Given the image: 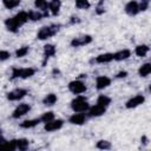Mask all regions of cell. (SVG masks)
<instances>
[{
	"mask_svg": "<svg viewBox=\"0 0 151 151\" xmlns=\"http://www.w3.org/2000/svg\"><path fill=\"white\" fill-rule=\"evenodd\" d=\"M27 21H28V13L25 11H20L15 15L5 19L4 24H5V27L7 28V31H9L12 33H17L19 31V28L21 26H24Z\"/></svg>",
	"mask_w": 151,
	"mask_h": 151,
	"instance_id": "obj_1",
	"label": "cell"
},
{
	"mask_svg": "<svg viewBox=\"0 0 151 151\" xmlns=\"http://www.w3.org/2000/svg\"><path fill=\"white\" fill-rule=\"evenodd\" d=\"M60 29V25L59 24H51L47 26H42L38 33H37V39L38 40H47L52 37H54Z\"/></svg>",
	"mask_w": 151,
	"mask_h": 151,
	"instance_id": "obj_2",
	"label": "cell"
},
{
	"mask_svg": "<svg viewBox=\"0 0 151 151\" xmlns=\"http://www.w3.org/2000/svg\"><path fill=\"white\" fill-rule=\"evenodd\" d=\"M37 70L33 67H12L11 80L14 79H28L35 74Z\"/></svg>",
	"mask_w": 151,
	"mask_h": 151,
	"instance_id": "obj_3",
	"label": "cell"
},
{
	"mask_svg": "<svg viewBox=\"0 0 151 151\" xmlns=\"http://www.w3.org/2000/svg\"><path fill=\"white\" fill-rule=\"evenodd\" d=\"M88 107H90L88 100L81 94H77V97L71 100V109L73 112H85L86 113Z\"/></svg>",
	"mask_w": 151,
	"mask_h": 151,
	"instance_id": "obj_4",
	"label": "cell"
},
{
	"mask_svg": "<svg viewBox=\"0 0 151 151\" xmlns=\"http://www.w3.org/2000/svg\"><path fill=\"white\" fill-rule=\"evenodd\" d=\"M67 88L73 94H83L87 90V87L85 85V81H83L81 79H74V80L70 81L68 85H67Z\"/></svg>",
	"mask_w": 151,
	"mask_h": 151,
	"instance_id": "obj_5",
	"label": "cell"
},
{
	"mask_svg": "<svg viewBox=\"0 0 151 151\" xmlns=\"http://www.w3.org/2000/svg\"><path fill=\"white\" fill-rule=\"evenodd\" d=\"M27 94H28V90L22 88V87H17V88L7 92L6 93V98L9 101H19L22 98H25Z\"/></svg>",
	"mask_w": 151,
	"mask_h": 151,
	"instance_id": "obj_6",
	"label": "cell"
},
{
	"mask_svg": "<svg viewBox=\"0 0 151 151\" xmlns=\"http://www.w3.org/2000/svg\"><path fill=\"white\" fill-rule=\"evenodd\" d=\"M92 40H93L92 35H90V34H84V35H80V37H74V38L70 41V45H71V47L77 48V47H81V46H86V45L91 44Z\"/></svg>",
	"mask_w": 151,
	"mask_h": 151,
	"instance_id": "obj_7",
	"label": "cell"
},
{
	"mask_svg": "<svg viewBox=\"0 0 151 151\" xmlns=\"http://www.w3.org/2000/svg\"><path fill=\"white\" fill-rule=\"evenodd\" d=\"M31 111V105L27 103H21L19 104L12 112V118L13 119H19L24 116H26L28 112Z\"/></svg>",
	"mask_w": 151,
	"mask_h": 151,
	"instance_id": "obj_8",
	"label": "cell"
},
{
	"mask_svg": "<svg viewBox=\"0 0 151 151\" xmlns=\"http://www.w3.org/2000/svg\"><path fill=\"white\" fill-rule=\"evenodd\" d=\"M145 101V97L142 94V93H138L133 97H131L126 103H125V107L127 110H132V109H136L138 106H140L142 104H144Z\"/></svg>",
	"mask_w": 151,
	"mask_h": 151,
	"instance_id": "obj_9",
	"label": "cell"
},
{
	"mask_svg": "<svg viewBox=\"0 0 151 151\" xmlns=\"http://www.w3.org/2000/svg\"><path fill=\"white\" fill-rule=\"evenodd\" d=\"M87 120V116L85 114V112H74L73 114H71L68 117V123L72 125H84Z\"/></svg>",
	"mask_w": 151,
	"mask_h": 151,
	"instance_id": "obj_10",
	"label": "cell"
},
{
	"mask_svg": "<svg viewBox=\"0 0 151 151\" xmlns=\"http://www.w3.org/2000/svg\"><path fill=\"white\" fill-rule=\"evenodd\" d=\"M65 122L63 119H52L51 122H47L44 124V130L46 132H54V131H58L60 130L63 126H64Z\"/></svg>",
	"mask_w": 151,
	"mask_h": 151,
	"instance_id": "obj_11",
	"label": "cell"
},
{
	"mask_svg": "<svg viewBox=\"0 0 151 151\" xmlns=\"http://www.w3.org/2000/svg\"><path fill=\"white\" fill-rule=\"evenodd\" d=\"M124 12L130 17H136L138 13H140L138 1L137 0H130L129 2H126L124 6Z\"/></svg>",
	"mask_w": 151,
	"mask_h": 151,
	"instance_id": "obj_12",
	"label": "cell"
},
{
	"mask_svg": "<svg viewBox=\"0 0 151 151\" xmlns=\"http://www.w3.org/2000/svg\"><path fill=\"white\" fill-rule=\"evenodd\" d=\"M107 107H104L101 105H98V104H94L92 106L88 107V110L86 111L87 113V117H91V118H96V117H100L103 114H105Z\"/></svg>",
	"mask_w": 151,
	"mask_h": 151,
	"instance_id": "obj_13",
	"label": "cell"
},
{
	"mask_svg": "<svg viewBox=\"0 0 151 151\" xmlns=\"http://www.w3.org/2000/svg\"><path fill=\"white\" fill-rule=\"evenodd\" d=\"M112 83V79L107 76H98L96 78V88L98 91H103L107 88Z\"/></svg>",
	"mask_w": 151,
	"mask_h": 151,
	"instance_id": "obj_14",
	"label": "cell"
},
{
	"mask_svg": "<svg viewBox=\"0 0 151 151\" xmlns=\"http://www.w3.org/2000/svg\"><path fill=\"white\" fill-rule=\"evenodd\" d=\"M57 53V47L53 44H46L44 46V51H42V55H44V60H42V66L46 65L47 60L51 57H54Z\"/></svg>",
	"mask_w": 151,
	"mask_h": 151,
	"instance_id": "obj_15",
	"label": "cell"
},
{
	"mask_svg": "<svg viewBox=\"0 0 151 151\" xmlns=\"http://www.w3.org/2000/svg\"><path fill=\"white\" fill-rule=\"evenodd\" d=\"M15 139L7 140L4 137H0V151H15Z\"/></svg>",
	"mask_w": 151,
	"mask_h": 151,
	"instance_id": "obj_16",
	"label": "cell"
},
{
	"mask_svg": "<svg viewBox=\"0 0 151 151\" xmlns=\"http://www.w3.org/2000/svg\"><path fill=\"white\" fill-rule=\"evenodd\" d=\"M131 57V51L129 48H123L113 53V60L114 61H124Z\"/></svg>",
	"mask_w": 151,
	"mask_h": 151,
	"instance_id": "obj_17",
	"label": "cell"
},
{
	"mask_svg": "<svg viewBox=\"0 0 151 151\" xmlns=\"http://www.w3.org/2000/svg\"><path fill=\"white\" fill-rule=\"evenodd\" d=\"M93 61L97 63V64H109V63L113 61V53L106 52V53L98 54V55L93 59Z\"/></svg>",
	"mask_w": 151,
	"mask_h": 151,
	"instance_id": "obj_18",
	"label": "cell"
},
{
	"mask_svg": "<svg viewBox=\"0 0 151 151\" xmlns=\"http://www.w3.org/2000/svg\"><path fill=\"white\" fill-rule=\"evenodd\" d=\"M60 8H61V0H50L48 1V12H51V14L53 17L59 15Z\"/></svg>",
	"mask_w": 151,
	"mask_h": 151,
	"instance_id": "obj_19",
	"label": "cell"
},
{
	"mask_svg": "<svg viewBox=\"0 0 151 151\" xmlns=\"http://www.w3.org/2000/svg\"><path fill=\"white\" fill-rule=\"evenodd\" d=\"M34 7L40 11L44 17H48V1L47 0H34Z\"/></svg>",
	"mask_w": 151,
	"mask_h": 151,
	"instance_id": "obj_20",
	"label": "cell"
},
{
	"mask_svg": "<svg viewBox=\"0 0 151 151\" xmlns=\"http://www.w3.org/2000/svg\"><path fill=\"white\" fill-rule=\"evenodd\" d=\"M41 122H40V118H33V119H26V120H24V122H21L20 124H19V126L21 127V129H26V130H28V129H33V127H35L37 125H39Z\"/></svg>",
	"mask_w": 151,
	"mask_h": 151,
	"instance_id": "obj_21",
	"label": "cell"
},
{
	"mask_svg": "<svg viewBox=\"0 0 151 151\" xmlns=\"http://www.w3.org/2000/svg\"><path fill=\"white\" fill-rule=\"evenodd\" d=\"M150 51V46L146 45V44H142V45H137L134 47V54L139 58H144L146 57V54L149 53Z\"/></svg>",
	"mask_w": 151,
	"mask_h": 151,
	"instance_id": "obj_22",
	"label": "cell"
},
{
	"mask_svg": "<svg viewBox=\"0 0 151 151\" xmlns=\"http://www.w3.org/2000/svg\"><path fill=\"white\" fill-rule=\"evenodd\" d=\"M15 146H17V150L19 151H26L29 147V140L27 138H17Z\"/></svg>",
	"mask_w": 151,
	"mask_h": 151,
	"instance_id": "obj_23",
	"label": "cell"
},
{
	"mask_svg": "<svg viewBox=\"0 0 151 151\" xmlns=\"http://www.w3.org/2000/svg\"><path fill=\"white\" fill-rule=\"evenodd\" d=\"M58 101V97L55 93H48L42 98V104L45 106H53Z\"/></svg>",
	"mask_w": 151,
	"mask_h": 151,
	"instance_id": "obj_24",
	"label": "cell"
},
{
	"mask_svg": "<svg viewBox=\"0 0 151 151\" xmlns=\"http://www.w3.org/2000/svg\"><path fill=\"white\" fill-rule=\"evenodd\" d=\"M151 73V63H144L142 66H139L138 68V76L142 78L147 77Z\"/></svg>",
	"mask_w": 151,
	"mask_h": 151,
	"instance_id": "obj_25",
	"label": "cell"
},
{
	"mask_svg": "<svg viewBox=\"0 0 151 151\" xmlns=\"http://www.w3.org/2000/svg\"><path fill=\"white\" fill-rule=\"evenodd\" d=\"M27 13H28V20H31V21H33V22L40 21L42 18H45L44 14H42L40 11H38V9H31V11H28Z\"/></svg>",
	"mask_w": 151,
	"mask_h": 151,
	"instance_id": "obj_26",
	"label": "cell"
},
{
	"mask_svg": "<svg viewBox=\"0 0 151 151\" xmlns=\"http://www.w3.org/2000/svg\"><path fill=\"white\" fill-rule=\"evenodd\" d=\"M111 101H112V99H111L110 97H107V96H105V94H99L98 98H97V100H96V104L101 105V106H104V107H109L110 104H111Z\"/></svg>",
	"mask_w": 151,
	"mask_h": 151,
	"instance_id": "obj_27",
	"label": "cell"
},
{
	"mask_svg": "<svg viewBox=\"0 0 151 151\" xmlns=\"http://www.w3.org/2000/svg\"><path fill=\"white\" fill-rule=\"evenodd\" d=\"M96 147L99 149V150H104L105 151V150L112 149V144H111V142H109L106 139H100V140H98L96 143Z\"/></svg>",
	"mask_w": 151,
	"mask_h": 151,
	"instance_id": "obj_28",
	"label": "cell"
},
{
	"mask_svg": "<svg viewBox=\"0 0 151 151\" xmlns=\"http://www.w3.org/2000/svg\"><path fill=\"white\" fill-rule=\"evenodd\" d=\"M20 2H21V0H2V5L7 9L17 8L20 5Z\"/></svg>",
	"mask_w": 151,
	"mask_h": 151,
	"instance_id": "obj_29",
	"label": "cell"
},
{
	"mask_svg": "<svg viewBox=\"0 0 151 151\" xmlns=\"http://www.w3.org/2000/svg\"><path fill=\"white\" fill-rule=\"evenodd\" d=\"M28 52H29V46H21L18 50H15L14 55L15 58H24L28 54Z\"/></svg>",
	"mask_w": 151,
	"mask_h": 151,
	"instance_id": "obj_30",
	"label": "cell"
},
{
	"mask_svg": "<svg viewBox=\"0 0 151 151\" xmlns=\"http://www.w3.org/2000/svg\"><path fill=\"white\" fill-rule=\"evenodd\" d=\"M74 5L78 9H88L91 7L90 0H74Z\"/></svg>",
	"mask_w": 151,
	"mask_h": 151,
	"instance_id": "obj_31",
	"label": "cell"
},
{
	"mask_svg": "<svg viewBox=\"0 0 151 151\" xmlns=\"http://www.w3.org/2000/svg\"><path fill=\"white\" fill-rule=\"evenodd\" d=\"M39 118H40V122L45 124V123L51 122L52 119H54L55 116H54V112H53V111H47V112H44Z\"/></svg>",
	"mask_w": 151,
	"mask_h": 151,
	"instance_id": "obj_32",
	"label": "cell"
},
{
	"mask_svg": "<svg viewBox=\"0 0 151 151\" xmlns=\"http://www.w3.org/2000/svg\"><path fill=\"white\" fill-rule=\"evenodd\" d=\"M138 6H139V12H145L146 9H149L150 0H139Z\"/></svg>",
	"mask_w": 151,
	"mask_h": 151,
	"instance_id": "obj_33",
	"label": "cell"
},
{
	"mask_svg": "<svg viewBox=\"0 0 151 151\" xmlns=\"http://www.w3.org/2000/svg\"><path fill=\"white\" fill-rule=\"evenodd\" d=\"M11 58V52L7 50H0V63L6 61Z\"/></svg>",
	"mask_w": 151,
	"mask_h": 151,
	"instance_id": "obj_34",
	"label": "cell"
},
{
	"mask_svg": "<svg viewBox=\"0 0 151 151\" xmlns=\"http://www.w3.org/2000/svg\"><path fill=\"white\" fill-rule=\"evenodd\" d=\"M104 12H105V9H104V6H103V1H100L99 5H98L97 8H96V13H97L98 15H100V14H103Z\"/></svg>",
	"mask_w": 151,
	"mask_h": 151,
	"instance_id": "obj_35",
	"label": "cell"
},
{
	"mask_svg": "<svg viewBox=\"0 0 151 151\" xmlns=\"http://www.w3.org/2000/svg\"><path fill=\"white\" fill-rule=\"evenodd\" d=\"M127 76H129L127 71H119V72L116 74V78H117V79H123V78H126Z\"/></svg>",
	"mask_w": 151,
	"mask_h": 151,
	"instance_id": "obj_36",
	"label": "cell"
},
{
	"mask_svg": "<svg viewBox=\"0 0 151 151\" xmlns=\"http://www.w3.org/2000/svg\"><path fill=\"white\" fill-rule=\"evenodd\" d=\"M70 22H71V24H78V22H80V19H79L78 17H76V15H72Z\"/></svg>",
	"mask_w": 151,
	"mask_h": 151,
	"instance_id": "obj_37",
	"label": "cell"
},
{
	"mask_svg": "<svg viewBox=\"0 0 151 151\" xmlns=\"http://www.w3.org/2000/svg\"><path fill=\"white\" fill-rule=\"evenodd\" d=\"M140 142H142L144 145H147V144H149V138H147L146 136H143V137L140 138Z\"/></svg>",
	"mask_w": 151,
	"mask_h": 151,
	"instance_id": "obj_38",
	"label": "cell"
},
{
	"mask_svg": "<svg viewBox=\"0 0 151 151\" xmlns=\"http://www.w3.org/2000/svg\"><path fill=\"white\" fill-rule=\"evenodd\" d=\"M99 1H103V2H104V0H99Z\"/></svg>",
	"mask_w": 151,
	"mask_h": 151,
	"instance_id": "obj_39",
	"label": "cell"
}]
</instances>
